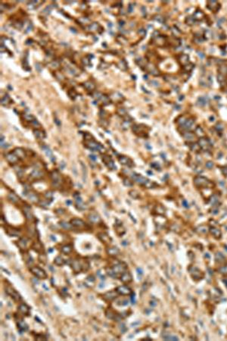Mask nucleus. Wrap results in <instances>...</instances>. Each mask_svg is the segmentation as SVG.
<instances>
[{"mask_svg": "<svg viewBox=\"0 0 227 341\" xmlns=\"http://www.w3.org/2000/svg\"><path fill=\"white\" fill-rule=\"evenodd\" d=\"M127 271V265L123 262H118L116 265H113L111 269H107V273L110 277L114 278H117L121 277V275Z\"/></svg>", "mask_w": 227, "mask_h": 341, "instance_id": "nucleus-1", "label": "nucleus"}, {"mask_svg": "<svg viewBox=\"0 0 227 341\" xmlns=\"http://www.w3.org/2000/svg\"><path fill=\"white\" fill-rule=\"evenodd\" d=\"M84 140H85V146L92 151H102L104 150V146L99 143L93 140L92 136L90 134H86L84 135Z\"/></svg>", "mask_w": 227, "mask_h": 341, "instance_id": "nucleus-2", "label": "nucleus"}, {"mask_svg": "<svg viewBox=\"0 0 227 341\" xmlns=\"http://www.w3.org/2000/svg\"><path fill=\"white\" fill-rule=\"evenodd\" d=\"M69 265H71L72 270L74 271L75 273H80L83 271H86L89 269V265L86 262H81L77 259H74L71 260V262L69 263Z\"/></svg>", "mask_w": 227, "mask_h": 341, "instance_id": "nucleus-3", "label": "nucleus"}, {"mask_svg": "<svg viewBox=\"0 0 227 341\" xmlns=\"http://www.w3.org/2000/svg\"><path fill=\"white\" fill-rule=\"evenodd\" d=\"M131 177H132V179L134 180L136 182H137L138 184H139L141 185H143V186H146V187H153V186H154V184L151 183L149 179L144 177L143 176L133 174Z\"/></svg>", "mask_w": 227, "mask_h": 341, "instance_id": "nucleus-4", "label": "nucleus"}, {"mask_svg": "<svg viewBox=\"0 0 227 341\" xmlns=\"http://www.w3.org/2000/svg\"><path fill=\"white\" fill-rule=\"evenodd\" d=\"M5 291L8 296L11 297L13 300H15V302H19L21 300V295L18 293L17 291L14 289L13 287H10V286H6L5 287Z\"/></svg>", "mask_w": 227, "mask_h": 341, "instance_id": "nucleus-5", "label": "nucleus"}, {"mask_svg": "<svg viewBox=\"0 0 227 341\" xmlns=\"http://www.w3.org/2000/svg\"><path fill=\"white\" fill-rule=\"evenodd\" d=\"M30 271L36 277V278H39V279H46L47 278V274L45 271L43 270L41 268L39 267H32L30 268Z\"/></svg>", "mask_w": 227, "mask_h": 341, "instance_id": "nucleus-6", "label": "nucleus"}, {"mask_svg": "<svg viewBox=\"0 0 227 341\" xmlns=\"http://www.w3.org/2000/svg\"><path fill=\"white\" fill-rule=\"evenodd\" d=\"M52 184H53V186H56V187H58L60 185L62 184V176L57 171H53L52 172Z\"/></svg>", "mask_w": 227, "mask_h": 341, "instance_id": "nucleus-7", "label": "nucleus"}, {"mask_svg": "<svg viewBox=\"0 0 227 341\" xmlns=\"http://www.w3.org/2000/svg\"><path fill=\"white\" fill-rule=\"evenodd\" d=\"M102 161L104 163V165L107 166V168H108V169L111 170V171L116 169V166L115 165H114V162L112 160L111 157L110 155H102Z\"/></svg>", "mask_w": 227, "mask_h": 341, "instance_id": "nucleus-8", "label": "nucleus"}, {"mask_svg": "<svg viewBox=\"0 0 227 341\" xmlns=\"http://www.w3.org/2000/svg\"><path fill=\"white\" fill-rule=\"evenodd\" d=\"M71 224H72L73 227L78 228V229H81V228L83 229V228L86 227V223L83 221L79 219V218H73V219H71Z\"/></svg>", "mask_w": 227, "mask_h": 341, "instance_id": "nucleus-9", "label": "nucleus"}, {"mask_svg": "<svg viewBox=\"0 0 227 341\" xmlns=\"http://www.w3.org/2000/svg\"><path fill=\"white\" fill-rule=\"evenodd\" d=\"M117 292L118 294L123 295V296H127V295H130L132 293L130 288H129L127 286H120L117 288Z\"/></svg>", "mask_w": 227, "mask_h": 341, "instance_id": "nucleus-10", "label": "nucleus"}, {"mask_svg": "<svg viewBox=\"0 0 227 341\" xmlns=\"http://www.w3.org/2000/svg\"><path fill=\"white\" fill-rule=\"evenodd\" d=\"M106 315L108 319H112V320H114V321H120L121 320V315H120L118 313H117L116 311H114L113 309H111V310L108 309V311H107V312H106Z\"/></svg>", "mask_w": 227, "mask_h": 341, "instance_id": "nucleus-11", "label": "nucleus"}, {"mask_svg": "<svg viewBox=\"0 0 227 341\" xmlns=\"http://www.w3.org/2000/svg\"><path fill=\"white\" fill-rule=\"evenodd\" d=\"M75 202H76V208L77 209H79V210L80 211H83V210H85V209L87 208V206H86V205L83 202V200L81 199V197H80V196H75Z\"/></svg>", "mask_w": 227, "mask_h": 341, "instance_id": "nucleus-12", "label": "nucleus"}, {"mask_svg": "<svg viewBox=\"0 0 227 341\" xmlns=\"http://www.w3.org/2000/svg\"><path fill=\"white\" fill-rule=\"evenodd\" d=\"M18 311L21 314V315H25V316H28L30 313V307L28 306H27L26 304L24 303L21 304V305L18 306Z\"/></svg>", "mask_w": 227, "mask_h": 341, "instance_id": "nucleus-13", "label": "nucleus"}, {"mask_svg": "<svg viewBox=\"0 0 227 341\" xmlns=\"http://www.w3.org/2000/svg\"><path fill=\"white\" fill-rule=\"evenodd\" d=\"M6 159L10 164H16L19 160V158L15 155V153H9L6 155Z\"/></svg>", "mask_w": 227, "mask_h": 341, "instance_id": "nucleus-14", "label": "nucleus"}, {"mask_svg": "<svg viewBox=\"0 0 227 341\" xmlns=\"http://www.w3.org/2000/svg\"><path fill=\"white\" fill-rule=\"evenodd\" d=\"M117 296H118V293H117V292H115V291H109L108 293H104V294L103 295V297H104V300H107V301H113V300H114L115 299L117 298Z\"/></svg>", "mask_w": 227, "mask_h": 341, "instance_id": "nucleus-15", "label": "nucleus"}, {"mask_svg": "<svg viewBox=\"0 0 227 341\" xmlns=\"http://www.w3.org/2000/svg\"><path fill=\"white\" fill-rule=\"evenodd\" d=\"M118 159H119L120 163L122 165H127V166H129V167L133 166L132 165V160H131L130 158H128V157L125 156V155H119V157H118Z\"/></svg>", "mask_w": 227, "mask_h": 341, "instance_id": "nucleus-16", "label": "nucleus"}, {"mask_svg": "<svg viewBox=\"0 0 227 341\" xmlns=\"http://www.w3.org/2000/svg\"><path fill=\"white\" fill-rule=\"evenodd\" d=\"M88 219L92 224H99L101 222V218L97 213H90L88 215Z\"/></svg>", "mask_w": 227, "mask_h": 341, "instance_id": "nucleus-17", "label": "nucleus"}, {"mask_svg": "<svg viewBox=\"0 0 227 341\" xmlns=\"http://www.w3.org/2000/svg\"><path fill=\"white\" fill-rule=\"evenodd\" d=\"M120 279H121V281L123 283H128L132 281V276H131L130 273L126 271L125 272H123V274H121V277H120Z\"/></svg>", "mask_w": 227, "mask_h": 341, "instance_id": "nucleus-18", "label": "nucleus"}, {"mask_svg": "<svg viewBox=\"0 0 227 341\" xmlns=\"http://www.w3.org/2000/svg\"><path fill=\"white\" fill-rule=\"evenodd\" d=\"M95 96L96 97V99H98V100L100 101L101 103H104V105H108L111 103V99L105 95H103V94H101V93H98V94H95Z\"/></svg>", "mask_w": 227, "mask_h": 341, "instance_id": "nucleus-19", "label": "nucleus"}, {"mask_svg": "<svg viewBox=\"0 0 227 341\" xmlns=\"http://www.w3.org/2000/svg\"><path fill=\"white\" fill-rule=\"evenodd\" d=\"M23 212H24V215H25V217L27 218L28 220L34 221V214H33V213H32L31 209H30L29 207H27V206L24 207V208H23Z\"/></svg>", "mask_w": 227, "mask_h": 341, "instance_id": "nucleus-20", "label": "nucleus"}, {"mask_svg": "<svg viewBox=\"0 0 227 341\" xmlns=\"http://www.w3.org/2000/svg\"><path fill=\"white\" fill-rule=\"evenodd\" d=\"M43 176V173L40 170H34L30 174V177L34 180H38Z\"/></svg>", "mask_w": 227, "mask_h": 341, "instance_id": "nucleus-21", "label": "nucleus"}, {"mask_svg": "<svg viewBox=\"0 0 227 341\" xmlns=\"http://www.w3.org/2000/svg\"><path fill=\"white\" fill-rule=\"evenodd\" d=\"M107 252H108V254L109 255L114 256V255H118L120 252V251H119V249L117 248L116 246H111V247H109V248L107 249Z\"/></svg>", "mask_w": 227, "mask_h": 341, "instance_id": "nucleus-22", "label": "nucleus"}, {"mask_svg": "<svg viewBox=\"0 0 227 341\" xmlns=\"http://www.w3.org/2000/svg\"><path fill=\"white\" fill-rule=\"evenodd\" d=\"M27 243H28L27 239L25 238V237H23V238L19 240V241L18 242V246L20 248L22 249V250H24V249H26L27 246Z\"/></svg>", "mask_w": 227, "mask_h": 341, "instance_id": "nucleus-23", "label": "nucleus"}, {"mask_svg": "<svg viewBox=\"0 0 227 341\" xmlns=\"http://www.w3.org/2000/svg\"><path fill=\"white\" fill-rule=\"evenodd\" d=\"M14 152H15V155H17L18 158H20V159H24L25 155H26V153H25L24 150L21 149V148H16Z\"/></svg>", "mask_w": 227, "mask_h": 341, "instance_id": "nucleus-24", "label": "nucleus"}, {"mask_svg": "<svg viewBox=\"0 0 227 341\" xmlns=\"http://www.w3.org/2000/svg\"><path fill=\"white\" fill-rule=\"evenodd\" d=\"M73 250V247L71 245H64V246H63L62 247V249H61V251L63 252L64 254H65V255H68V254H70L72 252Z\"/></svg>", "mask_w": 227, "mask_h": 341, "instance_id": "nucleus-25", "label": "nucleus"}, {"mask_svg": "<svg viewBox=\"0 0 227 341\" xmlns=\"http://www.w3.org/2000/svg\"><path fill=\"white\" fill-rule=\"evenodd\" d=\"M8 200H9L11 202H13V203H17L20 200L18 196L15 193H10L8 195Z\"/></svg>", "mask_w": 227, "mask_h": 341, "instance_id": "nucleus-26", "label": "nucleus"}, {"mask_svg": "<svg viewBox=\"0 0 227 341\" xmlns=\"http://www.w3.org/2000/svg\"><path fill=\"white\" fill-rule=\"evenodd\" d=\"M34 135H35V136L37 139H39V140H43V138L45 137V134H44V132L42 131H40V130H39V129H35V130H34Z\"/></svg>", "mask_w": 227, "mask_h": 341, "instance_id": "nucleus-27", "label": "nucleus"}, {"mask_svg": "<svg viewBox=\"0 0 227 341\" xmlns=\"http://www.w3.org/2000/svg\"><path fill=\"white\" fill-rule=\"evenodd\" d=\"M17 325L18 327L20 329H21V330H27L28 329V326L27 325V324L25 322H24V321L21 320V319H18L17 320Z\"/></svg>", "mask_w": 227, "mask_h": 341, "instance_id": "nucleus-28", "label": "nucleus"}, {"mask_svg": "<svg viewBox=\"0 0 227 341\" xmlns=\"http://www.w3.org/2000/svg\"><path fill=\"white\" fill-rule=\"evenodd\" d=\"M7 233L8 234L11 236V237H17V236L20 234V232H19L18 230L15 229V228H11V227L8 228V230H7Z\"/></svg>", "mask_w": 227, "mask_h": 341, "instance_id": "nucleus-29", "label": "nucleus"}, {"mask_svg": "<svg viewBox=\"0 0 227 341\" xmlns=\"http://www.w3.org/2000/svg\"><path fill=\"white\" fill-rule=\"evenodd\" d=\"M99 239H100L102 241L103 243H110L111 241V239L108 237L106 233H100V234L99 235Z\"/></svg>", "mask_w": 227, "mask_h": 341, "instance_id": "nucleus-30", "label": "nucleus"}, {"mask_svg": "<svg viewBox=\"0 0 227 341\" xmlns=\"http://www.w3.org/2000/svg\"><path fill=\"white\" fill-rule=\"evenodd\" d=\"M83 86L86 88L88 91H93L94 89H95V85L91 81H86V83H84Z\"/></svg>", "mask_w": 227, "mask_h": 341, "instance_id": "nucleus-31", "label": "nucleus"}, {"mask_svg": "<svg viewBox=\"0 0 227 341\" xmlns=\"http://www.w3.org/2000/svg\"><path fill=\"white\" fill-rule=\"evenodd\" d=\"M42 148H43V149L46 153V155H48V157H50L51 160H52H52H55V158H54V156H53L52 152L51 151V149H49L48 146H42Z\"/></svg>", "mask_w": 227, "mask_h": 341, "instance_id": "nucleus-32", "label": "nucleus"}, {"mask_svg": "<svg viewBox=\"0 0 227 341\" xmlns=\"http://www.w3.org/2000/svg\"><path fill=\"white\" fill-rule=\"evenodd\" d=\"M59 225L61 226L62 228H64V229H66V230H71L73 227H74L71 223H67V222L63 221H62L59 222Z\"/></svg>", "mask_w": 227, "mask_h": 341, "instance_id": "nucleus-33", "label": "nucleus"}, {"mask_svg": "<svg viewBox=\"0 0 227 341\" xmlns=\"http://www.w3.org/2000/svg\"><path fill=\"white\" fill-rule=\"evenodd\" d=\"M11 101V98H10V96L8 94H6L5 95V96H3L2 98V99H1V103H2V105H6L9 104V103Z\"/></svg>", "mask_w": 227, "mask_h": 341, "instance_id": "nucleus-34", "label": "nucleus"}, {"mask_svg": "<svg viewBox=\"0 0 227 341\" xmlns=\"http://www.w3.org/2000/svg\"><path fill=\"white\" fill-rule=\"evenodd\" d=\"M54 263L56 265H58V266H62V265H63L65 263V262H64V259L62 257H61V256H57V257L55 259Z\"/></svg>", "mask_w": 227, "mask_h": 341, "instance_id": "nucleus-35", "label": "nucleus"}, {"mask_svg": "<svg viewBox=\"0 0 227 341\" xmlns=\"http://www.w3.org/2000/svg\"><path fill=\"white\" fill-rule=\"evenodd\" d=\"M27 196L28 198H29V200H31L32 202H37L38 200H39V198H38L37 195H36L34 193L32 192L27 193Z\"/></svg>", "mask_w": 227, "mask_h": 341, "instance_id": "nucleus-36", "label": "nucleus"}, {"mask_svg": "<svg viewBox=\"0 0 227 341\" xmlns=\"http://www.w3.org/2000/svg\"><path fill=\"white\" fill-rule=\"evenodd\" d=\"M23 117H24V118L27 121H29V122H32V121H34V120H35V117H34V116L30 115H28V114H24Z\"/></svg>", "mask_w": 227, "mask_h": 341, "instance_id": "nucleus-37", "label": "nucleus"}, {"mask_svg": "<svg viewBox=\"0 0 227 341\" xmlns=\"http://www.w3.org/2000/svg\"><path fill=\"white\" fill-rule=\"evenodd\" d=\"M129 193H130V196L131 197L134 198V199H138L139 196V193L136 192V190H132V191H130Z\"/></svg>", "mask_w": 227, "mask_h": 341, "instance_id": "nucleus-38", "label": "nucleus"}, {"mask_svg": "<svg viewBox=\"0 0 227 341\" xmlns=\"http://www.w3.org/2000/svg\"><path fill=\"white\" fill-rule=\"evenodd\" d=\"M34 248L36 251L41 252V250H43V246L40 245V243H35L34 245Z\"/></svg>", "mask_w": 227, "mask_h": 341, "instance_id": "nucleus-39", "label": "nucleus"}, {"mask_svg": "<svg viewBox=\"0 0 227 341\" xmlns=\"http://www.w3.org/2000/svg\"><path fill=\"white\" fill-rule=\"evenodd\" d=\"M123 184H124V185H126V186H132V183L131 182L130 180L128 179V178H125L124 181H123Z\"/></svg>", "mask_w": 227, "mask_h": 341, "instance_id": "nucleus-40", "label": "nucleus"}, {"mask_svg": "<svg viewBox=\"0 0 227 341\" xmlns=\"http://www.w3.org/2000/svg\"><path fill=\"white\" fill-rule=\"evenodd\" d=\"M117 113L119 114V115L124 116L125 115L127 114V112H126V110H125L124 108H119V109L117 110Z\"/></svg>", "mask_w": 227, "mask_h": 341, "instance_id": "nucleus-41", "label": "nucleus"}, {"mask_svg": "<svg viewBox=\"0 0 227 341\" xmlns=\"http://www.w3.org/2000/svg\"><path fill=\"white\" fill-rule=\"evenodd\" d=\"M69 96H71L72 99H74V98H76V92H75L74 90H71V91H70V93H69Z\"/></svg>", "mask_w": 227, "mask_h": 341, "instance_id": "nucleus-42", "label": "nucleus"}, {"mask_svg": "<svg viewBox=\"0 0 227 341\" xmlns=\"http://www.w3.org/2000/svg\"><path fill=\"white\" fill-rule=\"evenodd\" d=\"M90 28L91 29V30H97L98 28H99V25H97L96 23H95V24H92V25H90Z\"/></svg>", "mask_w": 227, "mask_h": 341, "instance_id": "nucleus-43", "label": "nucleus"}, {"mask_svg": "<svg viewBox=\"0 0 227 341\" xmlns=\"http://www.w3.org/2000/svg\"><path fill=\"white\" fill-rule=\"evenodd\" d=\"M49 204V202H44V201H41L40 202H39V205H42L43 207H46L47 206V205Z\"/></svg>", "mask_w": 227, "mask_h": 341, "instance_id": "nucleus-44", "label": "nucleus"}, {"mask_svg": "<svg viewBox=\"0 0 227 341\" xmlns=\"http://www.w3.org/2000/svg\"><path fill=\"white\" fill-rule=\"evenodd\" d=\"M45 196L46 198H52V193H51V192H47L45 194Z\"/></svg>", "mask_w": 227, "mask_h": 341, "instance_id": "nucleus-45", "label": "nucleus"}, {"mask_svg": "<svg viewBox=\"0 0 227 341\" xmlns=\"http://www.w3.org/2000/svg\"><path fill=\"white\" fill-rule=\"evenodd\" d=\"M131 301H132V302H134V301H135V294L134 293H132V296H131Z\"/></svg>", "mask_w": 227, "mask_h": 341, "instance_id": "nucleus-46", "label": "nucleus"}, {"mask_svg": "<svg viewBox=\"0 0 227 341\" xmlns=\"http://www.w3.org/2000/svg\"><path fill=\"white\" fill-rule=\"evenodd\" d=\"M90 158H91V159H92V160H93V161H95V160H96V157H95V155H90Z\"/></svg>", "mask_w": 227, "mask_h": 341, "instance_id": "nucleus-47", "label": "nucleus"}, {"mask_svg": "<svg viewBox=\"0 0 227 341\" xmlns=\"http://www.w3.org/2000/svg\"><path fill=\"white\" fill-rule=\"evenodd\" d=\"M139 272V274H142V271H141V270H140L139 269H137V270H136Z\"/></svg>", "mask_w": 227, "mask_h": 341, "instance_id": "nucleus-48", "label": "nucleus"}]
</instances>
